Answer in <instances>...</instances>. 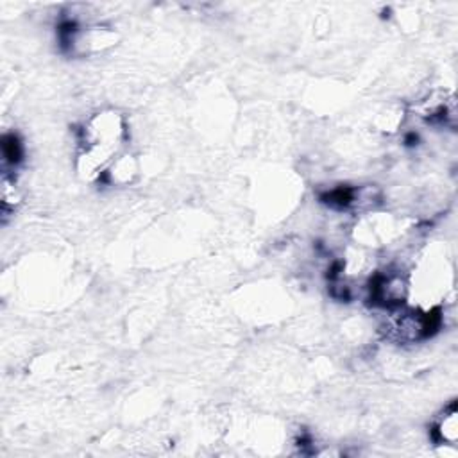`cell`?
I'll return each instance as SVG.
<instances>
[{
    "label": "cell",
    "instance_id": "1",
    "mask_svg": "<svg viewBox=\"0 0 458 458\" xmlns=\"http://www.w3.org/2000/svg\"><path fill=\"white\" fill-rule=\"evenodd\" d=\"M458 412L457 405L451 403L448 408L444 410V414L441 415V419L437 421L435 426H433V439H435L437 444H444V446H455L458 441Z\"/></svg>",
    "mask_w": 458,
    "mask_h": 458
},
{
    "label": "cell",
    "instance_id": "2",
    "mask_svg": "<svg viewBox=\"0 0 458 458\" xmlns=\"http://www.w3.org/2000/svg\"><path fill=\"white\" fill-rule=\"evenodd\" d=\"M2 149H4V158L6 161H9L11 165L18 163L20 158H22V147L14 136H4V143H2Z\"/></svg>",
    "mask_w": 458,
    "mask_h": 458
}]
</instances>
